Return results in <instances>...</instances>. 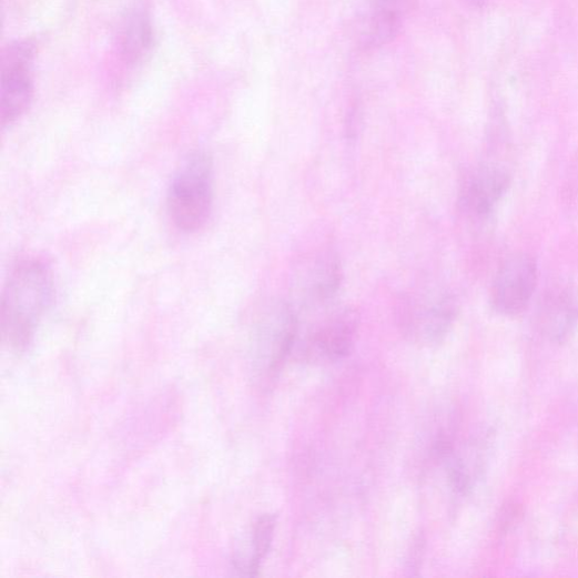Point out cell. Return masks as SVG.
Returning a JSON list of instances; mask_svg holds the SVG:
<instances>
[{"label": "cell", "instance_id": "obj_1", "mask_svg": "<svg viewBox=\"0 0 578 578\" xmlns=\"http://www.w3.org/2000/svg\"><path fill=\"white\" fill-rule=\"evenodd\" d=\"M53 298L49 268L36 260L18 263L11 271L0 301V332L11 349L26 351L33 342Z\"/></svg>", "mask_w": 578, "mask_h": 578}, {"label": "cell", "instance_id": "obj_2", "mask_svg": "<svg viewBox=\"0 0 578 578\" xmlns=\"http://www.w3.org/2000/svg\"><path fill=\"white\" fill-rule=\"evenodd\" d=\"M297 315L293 359L308 364L334 363L352 353L361 324L355 308L334 304Z\"/></svg>", "mask_w": 578, "mask_h": 578}, {"label": "cell", "instance_id": "obj_3", "mask_svg": "<svg viewBox=\"0 0 578 578\" xmlns=\"http://www.w3.org/2000/svg\"><path fill=\"white\" fill-rule=\"evenodd\" d=\"M298 315L291 302L268 303L255 320L250 339L253 376L261 384L274 382L292 359Z\"/></svg>", "mask_w": 578, "mask_h": 578}, {"label": "cell", "instance_id": "obj_4", "mask_svg": "<svg viewBox=\"0 0 578 578\" xmlns=\"http://www.w3.org/2000/svg\"><path fill=\"white\" fill-rule=\"evenodd\" d=\"M214 202V165L205 152L190 154L175 171L168 191V212L184 233L200 231L209 221Z\"/></svg>", "mask_w": 578, "mask_h": 578}, {"label": "cell", "instance_id": "obj_5", "mask_svg": "<svg viewBox=\"0 0 578 578\" xmlns=\"http://www.w3.org/2000/svg\"><path fill=\"white\" fill-rule=\"evenodd\" d=\"M457 298L449 292L424 287L400 301L397 320L404 337L413 345L430 348L442 344L458 315Z\"/></svg>", "mask_w": 578, "mask_h": 578}, {"label": "cell", "instance_id": "obj_6", "mask_svg": "<svg viewBox=\"0 0 578 578\" xmlns=\"http://www.w3.org/2000/svg\"><path fill=\"white\" fill-rule=\"evenodd\" d=\"M338 255L329 250L304 258L294 273V301L297 313L313 312L335 304L343 284Z\"/></svg>", "mask_w": 578, "mask_h": 578}, {"label": "cell", "instance_id": "obj_7", "mask_svg": "<svg viewBox=\"0 0 578 578\" xmlns=\"http://www.w3.org/2000/svg\"><path fill=\"white\" fill-rule=\"evenodd\" d=\"M32 47L11 45L3 55L0 74V118L3 130L11 128L29 109L33 98Z\"/></svg>", "mask_w": 578, "mask_h": 578}, {"label": "cell", "instance_id": "obj_8", "mask_svg": "<svg viewBox=\"0 0 578 578\" xmlns=\"http://www.w3.org/2000/svg\"><path fill=\"white\" fill-rule=\"evenodd\" d=\"M538 283L536 261L527 253H517L499 268L491 287L493 308L503 315L521 313L530 303Z\"/></svg>", "mask_w": 578, "mask_h": 578}, {"label": "cell", "instance_id": "obj_9", "mask_svg": "<svg viewBox=\"0 0 578 578\" xmlns=\"http://www.w3.org/2000/svg\"><path fill=\"white\" fill-rule=\"evenodd\" d=\"M508 185L509 176L505 170L496 165L480 166L463 183L459 204L473 217H487L504 197Z\"/></svg>", "mask_w": 578, "mask_h": 578}, {"label": "cell", "instance_id": "obj_10", "mask_svg": "<svg viewBox=\"0 0 578 578\" xmlns=\"http://www.w3.org/2000/svg\"><path fill=\"white\" fill-rule=\"evenodd\" d=\"M412 0H369V13L362 39L366 47L392 42L399 33Z\"/></svg>", "mask_w": 578, "mask_h": 578}, {"label": "cell", "instance_id": "obj_11", "mask_svg": "<svg viewBox=\"0 0 578 578\" xmlns=\"http://www.w3.org/2000/svg\"><path fill=\"white\" fill-rule=\"evenodd\" d=\"M277 528L275 514H264L253 524L249 545L245 551H239L233 559L234 569L242 576L255 577L260 575L263 562L268 556Z\"/></svg>", "mask_w": 578, "mask_h": 578}, {"label": "cell", "instance_id": "obj_12", "mask_svg": "<svg viewBox=\"0 0 578 578\" xmlns=\"http://www.w3.org/2000/svg\"><path fill=\"white\" fill-rule=\"evenodd\" d=\"M121 28L119 40L122 55L126 62H141L154 42L150 18L141 10L133 11L128 14Z\"/></svg>", "mask_w": 578, "mask_h": 578}, {"label": "cell", "instance_id": "obj_13", "mask_svg": "<svg viewBox=\"0 0 578 578\" xmlns=\"http://www.w3.org/2000/svg\"><path fill=\"white\" fill-rule=\"evenodd\" d=\"M547 328L549 335L561 341L578 323V295L571 291H561L547 304Z\"/></svg>", "mask_w": 578, "mask_h": 578}, {"label": "cell", "instance_id": "obj_14", "mask_svg": "<svg viewBox=\"0 0 578 578\" xmlns=\"http://www.w3.org/2000/svg\"><path fill=\"white\" fill-rule=\"evenodd\" d=\"M425 552V540L423 536H417L408 550L407 558H406V570L409 571V575L412 576H418L422 562L424 558Z\"/></svg>", "mask_w": 578, "mask_h": 578}]
</instances>
